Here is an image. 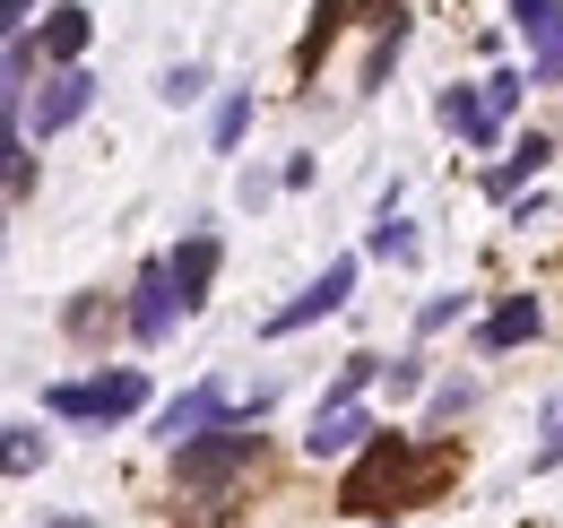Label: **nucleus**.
<instances>
[{
    "label": "nucleus",
    "instance_id": "nucleus-1",
    "mask_svg": "<svg viewBox=\"0 0 563 528\" xmlns=\"http://www.w3.org/2000/svg\"><path fill=\"white\" fill-rule=\"evenodd\" d=\"M433 476H442V460H433V451L417 460L399 433H382V442L355 460V476H347V512H390L399 494H417V485H433Z\"/></svg>",
    "mask_w": 563,
    "mask_h": 528
},
{
    "label": "nucleus",
    "instance_id": "nucleus-2",
    "mask_svg": "<svg viewBox=\"0 0 563 528\" xmlns=\"http://www.w3.org/2000/svg\"><path fill=\"white\" fill-rule=\"evenodd\" d=\"M44 407H53V416H70V425H122V416H140V407H147V373H140V364H122V373L53 382Z\"/></svg>",
    "mask_w": 563,
    "mask_h": 528
},
{
    "label": "nucleus",
    "instance_id": "nucleus-3",
    "mask_svg": "<svg viewBox=\"0 0 563 528\" xmlns=\"http://www.w3.org/2000/svg\"><path fill=\"white\" fill-rule=\"evenodd\" d=\"M261 460V433H243V425H217V433H200L191 451H174V468H183V485L191 494H217V485H234V468Z\"/></svg>",
    "mask_w": 563,
    "mask_h": 528
},
{
    "label": "nucleus",
    "instance_id": "nucleus-4",
    "mask_svg": "<svg viewBox=\"0 0 563 528\" xmlns=\"http://www.w3.org/2000/svg\"><path fill=\"white\" fill-rule=\"evenodd\" d=\"M511 26L529 35V78L555 87L563 78V0H511Z\"/></svg>",
    "mask_w": 563,
    "mask_h": 528
},
{
    "label": "nucleus",
    "instance_id": "nucleus-5",
    "mask_svg": "<svg viewBox=\"0 0 563 528\" xmlns=\"http://www.w3.org/2000/svg\"><path fill=\"white\" fill-rule=\"evenodd\" d=\"M174 312H183V286H174V261H147L140 286H131V338L156 346V338L174 330Z\"/></svg>",
    "mask_w": 563,
    "mask_h": 528
},
{
    "label": "nucleus",
    "instance_id": "nucleus-6",
    "mask_svg": "<svg viewBox=\"0 0 563 528\" xmlns=\"http://www.w3.org/2000/svg\"><path fill=\"white\" fill-rule=\"evenodd\" d=\"M87 105H96V78H87V69H53V87L26 105V139H62Z\"/></svg>",
    "mask_w": 563,
    "mask_h": 528
},
{
    "label": "nucleus",
    "instance_id": "nucleus-7",
    "mask_svg": "<svg viewBox=\"0 0 563 528\" xmlns=\"http://www.w3.org/2000/svg\"><path fill=\"white\" fill-rule=\"evenodd\" d=\"M347 295H355V261H330L321 277H312V286H303V295H295V304H278V312H269V338H295L303 321H321V312H339Z\"/></svg>",
    "mask_w": 563,
    "mask_h": 528
},
{
    "label": "nucleus",
    "instance_id": "nucleus-8",
    "mask_svg": "<svg viewBox=\"0 0 563 528\" xmlns=\"http://www.w3.org/2000/svg\"><path fill=\"white\" fill-rule=\"evenodd\" d=\"M217 425H234V416H225V391H217V382H200V391H183L165 416H156V442L191 451V442H200V433H217Z\"/></svg>",
    "mask_w": 563,
    "mask_h": 528
},
{
    "label": "nucleus",
    "instance_id": "nucleus-9",
    "mask_svg": "<svg viewBox=\"0 0 563 528\" xmlns=\"http://www.w3.org/2000/svg\"><path fill=\"white\" fill-rule=\"evenodd\" d=\"M364 442H373V416H364V407H321V416H312V433H303V451H312V460H347V451H364Z\"/></svg>",
    "mask_w": 563,
    "mask_h": 528
},
{
    "label": "nucleus",
    "instance_id": "nucleus-10",
    "mask_svg": "<svg viewBox=\"0 0 563 528\" xmlns=\"http://www.w3.org/2000/svg\"><path fill=\"white\" fill-rule=\"evenodd\" d=\"M433 113H442V131H460V139H468V147H486V139H494L486 87H442V105H433Z\"/></svg>",
    "mask_w": 563,
    "mask_h": 528
},
{
    "label": "nucleus",
    "instance_id": "nucleus-11",
    "mask_svg": "<svg viewBox=\"0 0 563 528\" xmlns=\"http://www.w3.org/2000/svg\"><path fill=\"white\" fill-rule=\"evenodd\" d=\"M87 35H96V18H87V9H53V18H44V62L53 69H78V53H87Z\"/></svg>",
    "mask_w": 563,
    "mask_h": 528
},
{
    "label": "nucleus",
    "instance_id": "nucleus-12",
    "mask_svg": "<svg viewBox=\"0 0 563 528\" xmlns=\"http://www.w3.org/2000/svg\"><path fill=\"white\" fill-rule=\"evenodd\" d=\"M209 277H217V234H191V243L174 252V286H183V312H200Z\"/></svg>",
    "mask_w": 563,
    "mask_h": 528
},
{
    "label": "nucleus",
    "instance_id": "nucleus-13",
    "mask_svg": "<svg viewBox=\"0 0 563 528\" xmlns=\"http://www.w3.org/2000/svg\"><path fill=\"white\" fill-rule=\"evenodd\" d=\"M520 338H538V304H529V295H511L503 312H486V321H477V346H486V355L520 346Z\"/></svg>",
    "mask_w": 563,
    "mask_h": 528
},
{
    "label": "nucleus",
    "instance_id": "nucleus-14",
    "mask_svg": "<svg viewBox=\"0 0 563 528\" xmlns=\"http://www.w3.org/2000/svg\"><path fill=\"white\" fill-rule=\"evenodd\" d=\"M547 156H555V147H547V139L529 131V139H520V147H511V156H503V165L486 174V191H494V199H511L520 183H529V174H538V165H547Z\"/></svg>",
    "mask_w": 563,
    "mask_h": 528
},
{
    "label": "nucleus",
    "instance_id": "nucleus-15",
    "mask_svg": "<svg viewBox=\"0 0 563 528\" xmlns=\"http://www.w3.org/2000/svg\"><path fill=\"white\" fill-rule=\"evenodd\" d=\"M520 96H529V78H520V69H494V78H486V113H494V131H503V113H511Z\"/></svg>",
    "mask_w": 563,
    "mask_h": 528
},
{
    "label": "nucleus",
    "instance_id": "nucleus-16",
    "mask_svg": "<svg viewBox=\"0 0 563 528\" xmlns=\"http://www.w3.org/2000/svg\"><path fill=\"white\" fill-rule=\"evenodd\" d=\"M373 252H382V261H417V234H408V226L382 208V226H373Z\"/></svg>",
    "mask_w": 563,
    "mask_h": 528
},
{
    "label": "nucleus",
    "instance_id": "nucleus-17",
    "mask_svg": "<svg viewBox=\"0 0 563 528\" xmlns=\"http://www.w3.org/2000/svg\"><path fill=\"white\" fill-rule=\"evenodd\" d=\"M347 9H355V0H321V18H312V35H303V62H321V44L347 26Z\"/></svg>",
    "mask_w": 563,
    "mask_h": 528
},
{
    "label": "nucleus",
    "instance_id": "nucleus-18",
    "mask_svg": "<svg viewBox=\"0 0 563 528\" xmlns=\"http://www.w3.org/2000/svg\"><path fill=\"white\" fill-rule=\"evenodd\" d=\"M200 87H209V69L183 62V69H165V87H156V96H165V105H200Z\"/></svg>",
    "mask_w": 563,
    "mask_h": 528
},
{
    "label": "nucleus",
    "instance_id": "nucleus-19",
    "mask_svg": "<svg viewBox=\"0 0 563 528\" xmlns=\"http://www.w3.org/2000/svg\"><path fill=\"white\" fill-rule=\"evenodd\" d=\"M243 131H252V96H225L217 105V147H234Z\"/></svg>",
    "mask_w": 563,
    "mask_h": 528
},
{
    "label": "nucleus",
    "instance_id": "nucleus-20",
    "mask_svg": "<svg viewBox=\"0 0 563 528\" xmlns=\"http://www.w3.org/2000/svg\"><path fill=\"white\" fill-rule=\"evenodd\" d=\"M35 460H44V442H35V425H9V476H26Z\"/></svg>",
    "mask_w": 563,
    "mask_h": 528
},
{
    "label": "nucleus",
    "instance_id": "nucleus-21",
    "mask_svg": "<svg viewBox=\"0 0 563 528\" xmlns=\"http://www.w3.org/2000/svg\"><path fill=\"white\" fill-rule=\"evenodd\" d=\"M468 407H477L468 382H442V391H433V425H451V416H468Z\"/></svg>",
    "mask_w": 563,
    "mask_h": 528
},
{
    "label": "nucleus",
    "instance_id": "nucleus-22",
    "mask_svg": "<svg viewBox=\"0 0 563 528\" xmlns=\"http://www.w3.org/2000/svg\"><path fill=\"white\" fill-rule=\"evenodd\" d=\"M563 460V398L547 407V442H538V468H555Z\"/></svg>",
    "mask_w": 563,
    "mask_h": 528
},
{
    "label": "nucleus",
    "instance_id": "nucleus-23",
    "mask_svg": "<svg viewBox=\"0 0 563 528\" xmlns=\"http://www.w3.org/2000/svg\"><path fill=\"white\" fill-rule=\"evenodd\" d=\"M424 382V355H399V364H390V398H408Z\"/></svg>",
    "mask_w": 563,
    "mask_h": 528
},
{
    "label": "nucleus",
    "instance_id": "nucleus-24",
    "mask_svg": "<svg viewBox=\"0 0 563 528\" xmlns=\"http://www.w3.org/2000/svg\"><path fill=\"white\" fill-rule=\"evenodd\" d=\"M460 312H468V295H460V304H451V295H442V304H424V338H433V330H451Z\"/></svg>",
    "mask_w": 563,
    "mask_h": 528
},
{
    "label": "nucleus",
    "instance_id": "nucleus-25",
    "mask_svg": "<svg viewBox=\"0 0 563 528\" xmlns=\"http://www.w3.org/2000/svg\"><path fill=\"white\" fill-rule=\"evenodd\" d=\"M26 9H35V0H0V26H9V35H26Z\"/></svg>",
    "mask_w": 563,
    "mask_h": 528
}]
</instances>
